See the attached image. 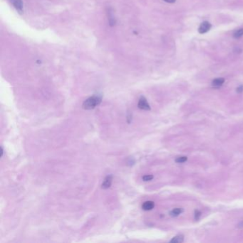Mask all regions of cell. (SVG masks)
Segmentation results:
<instances>
[{
  "label": "cell",
  "instance_id": "cell-14",
  "mask_svg": "<svg viewBox=\"0 0 243 243\" xmlns=\"http://www.w3.org/2000/svg\"><path fill=\"white\" fill-rule=\"evenodd\" d=\"M236 91H237V92L239 93V94H240V93H242L243 91V86H240L239 87L237 88V90H236Z\"/></svg>",
  "mask_w": 243,
  "mask_h": 243
},
{
  "label": "cell",
  "instance_id": "cell-11",
  "mask_svg": "<svg viewBox=\"0 0 243 243\" xmlns=\"http://www.w3.org/2000/svg\"><path fill=\"white\" fill-rule=\"evenodd\" d=\"M188 158L185 157V156H182V157H178L176 159V162L178 163H182L187 161Z\"/></svg>",
  "mask_w": 243,
  "mask_h": 243
},
{
  "label": "cell",
  "instance_id": "cell-15",
  "mask_svg": "<svg viewBox=\"0 0 243 243\" xmlns=\"http://www.w3.org/2000/svg\"><path fill=\"white\" fill-rule=\"evenodd\" d=\"M237 227L238 228H243V220L241 222H240L239 223H238Z\"/></svg>",
  "mask_w": 243,
  "mask_h": 243
},
{
  "label": "cell",
  "instance_id": "cell-16",
  "mask_svg": "<svg viewBox=\"0 0 243 243\" xmlns=\"http://www.w3.org/2000/svg\"><path fill=\"white\" fill-rule=\"evenodd\" d=\"M163 1L168 2V3H174V2H176V0H163Z\"/></svg>",
  "mask_w": 243,
  "mask_h": 243
},
{
  "label": "cell",
  "instance_id": "cell-10",
  "mask_svg": "<svg viewBox=\"0 0 243 243\" xmlns=\"http://www.w3.org/2000/svg\"><path fill=\"white\" fill-rule=\"evenodd\" d=\"M243 36V28L240 29L235 31V33L233 34V37L235 38H239L240 37H242Z\"/></svg>",
  "mask_w": 243,
  "mask_h": 243
},
{
  "label": "cell",
  "instance_id": "cell-6",
  "mask_svg": "<svg viewBox=\"0 0 243 243\" xmlns=\"http://www.w3.org/2000/svg\"><path fill=\"white\" fill-rule=\"evenodd\" d=\"M155 207V203L153 201H146L143 203L142 209L144 210H151Z\"/></svg>",
  "mask_w": 243,
  "mask_h": 243
},
{
  "label": "cell",
  "instance_id": "cell-9",
  "mask_svg": "<svg viewBox=\"0 0 243 243\" xmlns=\"http://www.w3.org/2000/svg\"><path fill=\"white\" fill-rule=\"evenodd\" d=\"M184 241V237L182 235H178L174 237L172 239L170 240V243H180Z\"/></svg>",
  "mask_w": 243,
  "mask_h": 243
},
{
  "label": "cell",
  "instance_id": "cell-3",
  "mask_svg": "<svg viewBox=\"0 0 243 243\" xmlns=\"http://www.w3.org/2000/svg\"><path fill=\"white\" fill-rule=\"evenodd\" d=\"M138 106L140 109L144 110V111H150L151 110V106H150L149 103H148L147 99L144 96H140L138 101Z\"/></svg>",
  "mask_w": 243,
  "mask_h": 243
},
{
  "label": "cell",
  "instance_id": "cell-7",
  "mask_svg": "<svg viewBox=\"0 0 243 243\" xmlns=\"http://www.w3.org/2000/svg\"><path fill=\"white\" fill-rule=\"evenodd\" d=\"M225 82V79L223 78H217L213 81L212 86L215 88H219Z\"/></svg>",
  "mask_w": 243,
  "mask_h": 243
},
{
  "label": "cell",
  "instance_id": "cell-13",
  "mask_svg": "<svg viewBox=\"0 0 243 243\" xmlns=\"http://www.w3.org/2000/svg\"><path fill=\"white\" fill-rule=\"evenodd\" d=\"M200 216H201V213L200 212L199 210H195V219L196 220H199V218L200 217Z\"/></svg>",
  "mask_w": 243,
  "mask_h": 243
},
{
  "label": "cell",
  "instance_id": "cell-12",
  "mask_svg": "<svg viewBox=\"0 0 243 243\" xmlns=\"http://www.w3.org/2000/svg\"><path fill=\"white\" fill-rule=\"evenodd\" d=\"M153 176H152V175H146V176L143 177V180L144 181H150L153 180Z\"/></svg>",
  "mask_w": 243,
  "mask_h": 243
},
{
  "label": "cell",
  "instance_id": "cell-1",
  "mask_svg": "<svg viewBox=\"0 0 243 243\" xmlns=\"http://www.w3.org/2000/svg\"><path fill=\"white\" fill-rule=\"evenodd\" d=\"M102 97L99 95H94L83 101L82 107L85 110H92L101 103Z\"/></svg>",
  "mask_w": 243,
  "mask_h": 243
},
{
  "label": "cell",
  "instance_id": "cell-17",
  "mask_svg": "<svg viewBox=\"0 0 243 243\" xmlns=\"http://www.w3.org/2000/svg\"><path fill=\"white\" fill-rule=\"evenodd\" d=\"M3 153H4L3 148H2V147H1V157H2V156H3Z\"/></svg>",
  "mask_w": 243,
  "mask_h": 243
},
{
  "label": "cell",
  "instance_id": "cell-2",
  "mask_svg": "<svg viewBox=\"0 0 243 243\" xmlns=\"http://www.w3.org/2000/svg\"><path fill=\"white\" fill-rule=\"evenodd\" d=\"M10 2L19 14H23L24 9L22 0H10Z\"/></svg>",
  "mask_w": 243,
  "mask_h": 243
},
{
  "label": "cell",
  "instance_id": "cell-8",
  "mask_svg": "<svg viewBox=\"0 0 243 243\" xmlns=\"http://www.w3.org/2000/svg\"><path fill=\"white\" fill-rule=\"evenodd\" d=\"M183 212V209L182 208H175L173 210H171L170 212V216L172 217H177L179 215H180L181 213Z\"/></svg>",
  "mask_w": 243,
  "mask_h": 243
},
{
  "label": "cell",
  "instance_id": "cell-5",
  "mask_svg": "<svg viewBox=\"0 0 243 243\" xmlns=\"http://www.w3.org/2000/svg\"><path fill=\"white\" fill-rule=\"evenodd\" d=\"M112 180H113V176L112 175H108L104 178L103 182L101 185V188L103 189H108V188L111 187V184H112Z\"/></svg>",
  "mask_w": 243,
  "mask_h": 243
},
{
  "label": "cell",
  "instance_id": "cell-4",
  "mask_svg": "<svg viewBox=\"0 0 243 243\" xmlns=\"http://www.w3.org/2000/svg\"><path fill=\"white\" fill-rule=\"evenodd\" d=\"M211 24L210 23H209L208 22H203V23L200 24V26H199L198 31L200 34H205L207 33L208 31H210V29H211Z\"/></svg>",
  "mask_w": 243,
  "mask_h": 243
}]
</instances>
